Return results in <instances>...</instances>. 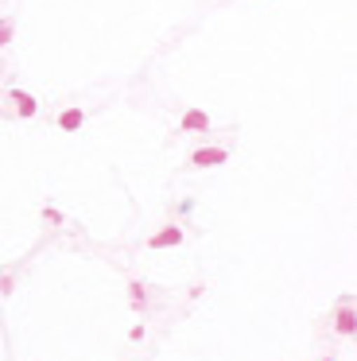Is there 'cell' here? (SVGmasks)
Returning a JSON list of instances; mask_svg holds the SVG:
<instances>
[{"label": "cell", "instance_id": "30bf717a", "mask_svg": "<svg viewBox=\"0 0 357 361\" xmlns=\"http://www.w3.org/2000/svg\"><path fill=\"white\" fill-rule=\"evenodd\" d=\"M43 218H47V222H55V226H62V214H58L55 206H47V210H43Z\"/></svg>", "mask_w": 357, "mask_h": 361}, {"label": "cell", "instance_id": "5b68a950", "mask_svg": "<svg viewBox=\"0 0 357 361\" xmlns=\"http://www.w3.org/2000/svg\"><path fill=\"white\" fill-rule=\"evenodd\" d=\"M179 128H183V132H206V128H210V113L187 109L183 117H179Z\"/></svg>", "mask_w": 357, "mask_h": 361}, {"label": "cell", "instance_id": "7a4b0ae2", "mask_svg": "<svg viewBox=\"0 0 357 361\" xmlns=\"http://www.w3.org/2000/svg\"><path fill=\"white\" fill-rule=\"evenodd\" d=\"M187 241V229L183 226H163L148 237V249H175V245Z\"/></svg>", "mask_w": 357, "mask_h": 361}, {"label": "cell", "instance_id": "8992f818", "mask_svg": "<svg viewBox=\"0 0 357 361\" xmlns=\"http://www.w3.org/2000/svg\"><path fill=\"white\" fill-rule=\"evenodd\" d=\"M82 125H86L82 109H62V113H58V128H62V132H78Z\"/></svg>", "mask_w": 357, "mask_h": 361}, {"label": "cell", "instance_id": "ba28073f", "mask_svg": "<svg viewBox=\"0 0 357 361\" xmlns=\"http://www.w3.org/2000/svg\"><path fill=\"white\" fill-rule=\"evenodd\" d=\"M12 35H16V24H12L8 16H0V47H8Z\"/></svg>", "mask_w": 357, "mask_h": 361}, {"label": "cell", "instance_id": "9c48e42d", "mask_svg": "<svg viewBox=\"0 0 357 361\" xmlns=\"http://www.w3.org/2000/svg\"><path fill=\"white\" fill-rule=\"evenodd\" d=\"M12 287H16V280H12V276H0V295H12Z\"/></svg>", "mask_w": 357, "mask_h": 361}, {"label": "cell", "instance_id": "277c9868", "mask_svg": "<svg viewBox=\"0 0 357 361\" xmlns=\"http://www.w3.org/2000/svg\"><path fill=\"white\" fill-rule=\"evenodd\" d=\"M334 330H338L342 338H353V330H357V311H353V299H349L346 307H338V311H334Z\"/></svg>", "mask_w": 357, "mask_h": 361}, {"label": "cell", "instance_id": "52a82bcc", "mask_svg": "<svg viewBox=\"0 0 357 361\" xmlns=\"http://www.w3.org/2000/svg\"><path fill=\"white\" fill-rule=\"evenodd\" d=\"M128 303H133V311H144V307H148V284L133 280V284H128Z\"/></svg>", "mask_w": 357, "mask_h": 361}, {"label": "cell", "instance_id": "3957f363", "mask_svg": "<svg viewBox=\"0 0 357 361\" xmlns=\"http://www.w3.org/2000/svg\"><path fill=\"white\" fill-rule=\"evenodd\" d=\"M8 101H12V109L20 113L24 121H32V117H39V101L32 97L27 90H8Z\"/></svg>", "mask_w": 357, "mask_h": 361}, {"label": "cell", "instance_id": "6da1fadb", "mask_svg": "<svg viewBox=\"0 0 357 361\" xmlns=\"http://www.w3.org/2000/svg\"><path fill=\"white\" fill-rule=\"evenodd\" d=\"M187 163H191V168H222V163H229V148H217V144L194 148L191 156H187Z\"/></svg>", "mask_w": 357, "mask_h": 361}]
</instances>
